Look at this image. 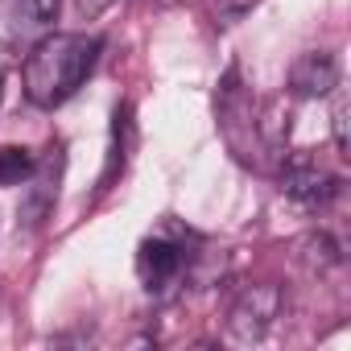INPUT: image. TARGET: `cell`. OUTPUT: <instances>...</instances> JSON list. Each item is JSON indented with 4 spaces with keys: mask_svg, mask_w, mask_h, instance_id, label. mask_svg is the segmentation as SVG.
Masks as SVG:
<instances>
[{
    "mask_svg": "<svg viewBox=\"0 0 351 351\" xmlns=\"http://www.w3.org/2000/svg\"><path fill=\"white\" fill-rule=\"evenodd\" d=\"M99 58V38L87 34H46L38 38V46L29 50L25 66H21V83H25V99L34 108H58L66 104L87 75L95 71Z\"/></svg>",
    "mask_w": 351,
    "mask_h": 351,
    "instance_id": "obj_1",
    "label": "cell"
},
{
    "mask_svg": "<svg viewBox=\"0 0 351 351\" xmlns=\"http://www.w3.org/2000/svg\"><path fill=\"white\" fill-rule=\"evenodd\" d=\"M277 318H281V289L277 285H248L236 298V306L228 310V343L252 347L273 330Z\"/></svg>",
    "mask_w": 351,
    "mask_h": 351,
    "instance_id": "obj_2",
    "label": "cell"
},
{
    "mask_svg": "<svg viewBox=\"0 0 351 351\" xmlns=\"http://www.w3.org/2000/svg\"><path fill=\"white\" fill-rule=\"evenodd\" d=\"M281 191L302 203V207H322L326 199H335L339 178L314 157V153H289L281 161Z\"/></svg>",
    "mask_w": 351,
    "mask_h": 351,
    "instance_id": "obj_3",
    "label": "cell"
},
{
    "mask_svg": "<svg viewBox=\"0 0 351 351\" xmlns=\"http://www.w3.org/2000/svg\"><path fill=\"white\" fill-rule=\"evenodd\" d=\"M58 182H62V149L54 145V149L46 153V161H38V165H34L29 186H25V199H21V207H17V215H21V223H25V228H38V223L54 211Z\"/></svg>",
    "mask_w": 351,
    "mask_h": 351,
    "instance_id": "obj_4",
    "label": "cell"
},
{
    "mask_svg": "<svg viewBox=\"0 0 351 351\" xmlns=\"http://www.w3.org/2000/svg\"><path fill=\"white\" fill-rule=\"evenodd\" d=\"M182 265H186V248L165 240V236H149L136 248V277H141L145 289H165L182 273Z\"/></svg>",
    "mask_w": 351,
    "mask_h": 351,
    "instance_id": "obj_5",
    "label": "cell"
},
{
    "mask_svg": "<svg viewBox=\"0 0 351 351\" xmlns=\"http://www.w3.org/2000/svg\"><path fill=\"white\" fill-rule=\"evenodd\" d=\"M289 87L293 95L302 99H318V95H330L339 87V58L330 50H306L293 71H289Z\"/></svg>",
    "mask_w": 351,
    "mask_h": 351,
    "instance_id": "obj_6",
    "label": "cell"
},
{
    "mask_svg": "<svg viewBox=\"0 0 351 351\" xmlns=\"http://www.w3.org/2000/svg\"><path fill=\"white\" fill-rule=\"evenodd\" d=\"M58 9H62V0H13L9 25L17 38H46L58 21Z\"/></svg>",
    "mask_w": 351,
    "mask_h": 351,
    "instance_id": "obj_7",
    "label": "cell"
},
{
    "mask_svg": "<svg viewBox=\"0 0 351 351\" xmlns=\"http://www.w3.org/2000/svg\"><path fill=\"white\" fill-rule=\"evenodd\" d=\"M293 261H298L310 277H326L330 269H339L343 252H339V244H335L326 232H310V236H302V240L293 244Z\"/></svg>",
    "mask_w": 351,
    "mask_h": 351,
    "instance_id": "obj_8",
    "label": "cell"
},
{
    "mask_svg": "<svg viewBox=\"0 0 351 351\" xmlns=\"http://www.w3.org/2000/svg\"><path fill=\"white\" fill-rule=\"evenodd\" d=\"M38 157L25 145H0V186H25Z\"/></svg>",
    "mask_w": 351,
    "mask_h": 351,
    "instance_id": "obj_9",
    "label": "cell"
},
{
    "mask_svg": "<svg viewBox=\"0 0 351 351\" xmlns=\"http://www.w3.org/2000/svg\"><path fill=\"white\" fill-rule=\"evenodd\" d=\"M347 112H351V104H347V95L335 87V108H330V128H335V149H339V157H351V136H347Z\"/></svg>",
    "mask_w": 351,
    "mask_h": 351,
    "instance_id": "obj_10",
    "label": "cell"
},
{
    "mask_svg": "<svg viewBox=\"0 0 351 351\" xmlns=\"http://www.w3.org/2000/svg\"><path fill=\"white\" fill-rule=\"evenodd\" d=\"M108 5H116V0H79V13L83 17H99Z\"/></svg>",
    "mask_w": 351,
    "mask_h": 351,
    "instance_id": "obj_11",
    "label": "cell"
},
{
    "mask_svg": "<svg viewBox=\"0 0 351 351\" xmlns=\"http://www.w3.org/2000/svg\"><path fill=\"white\" fill-rule=\"evenodd\" d=\"M0 95H5V79H0Z\"/></svg>",
    "mask_w": 351,
    "mask_h": 351,
    "instance_id": "obj_12",
    "label": "cell"
}]
</instances>
